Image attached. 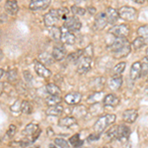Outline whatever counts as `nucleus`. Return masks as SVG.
<instances>
[{
  "instance_id": "obj_1",
  "label": "nucleus",
  "mask_w": 148,
  "mask_h": 148,
  "mask_svg": "<svg viewBox=\"0 0 148 148\" xmlns=\"http://www.w3.org/2000/svg\"><path fill=\"white\" fill-rule=\"evenodd\" d=\"M116 121V114H107L101 116L94 125V130L96 133L103 132L107 127L112 125Z\"/></svg>"
},
{
  "instance_id": "obj_2",
  "label": "nucleus",
  "mask_w": 148,
  "mask_h": 148,
  "mask_svg": "<svg viewBox=\"0 0 148 148\" xmlns=\"http://www.w3.org/2000/svg\"><path fill=\"white\" fill-rule=\"evenodd\" d=\"M118 13H119V16L125 21H132V20H134L137 16L136 9H134L133 7H130V6L121 7V8L119 9Z\"/></svg>"
},
{
  "instance_id": "obj_3",
  "label": "nucleus",
  "mask_w": 148,
  "mask_h": 148,
  "mask_svg": "<svg viewBox=\"0 0 148 148\" xmlns=\"http://www.w3.org/2000/svg\"><path fill=\"white\" fill-rule=\"evenodd\" d=\"M78 62V66H77V72L83 75V74L87 73L88 71L91 69V65H92V58L91 56H81L79 58Z\"/></svg>"
},
{
  "instance_id": "obj_4",
  "label": "nucleus",
  "mask_w": 148,
  "mask_h": 148,
  "mask_svg": "<svg viewBox=\"0 0 148 148\" xmlns=\"http://www.w3.org/2000/svg\"><path fill=\"white\" fill-rule=\"evenodd\" d=\"M130 27L127 25H125V24L114 26L113 28L109 30V33H111L116 38H125L130 35Z\"/></svg>"
},
{
  "instance_id": "obj_5",
  "label": "nucleus",
  "mask_w": 148,
  "mask_h": 148,
  "mask_svg": "<svg viewBox=\"0 0 148 148\" xmlns=\"http://www.w3.org/2000/svg\"><path fill=\"white\" fill-rule=\"evenodd\" d=\"M59 20L58 17V13H57V10L56 9H52L49 12H47L46 15L44 16V22L45 25L47 27H53L54 25H56L57 21Z\"/></svg>"
},
{
  "instance_id": "obj_6",
  "label": "nucleus",
  "mask_w": 148,
  "mask_h": 148,
  "mask_svg": "<svg viewBox=\"0 0 148 148\" xmlns=\"http://www.w3.org/2000/svg\"><path fill=\"white\" fill-rule=\"evenodd\" d=\"M60 40L63 42V44L66 45H73L76 40L75 36L73 35L72 32H70L69 30H67L65 27H61L60 28Z\"/></svg>"
},
{
  "instance_id": "obj_7",
  "label": "nucleus",
  "mask_w": 148,
  "mask_h": 148,
  "mask_svg": "<svg viewBox=\"0 0 148 148\" xmlns=\"http://www.w3.org/2000/svg\"><path fill=\"white\" fill-rule=\"evenodd\" d=\"M82 24L77 18L75 17H70L68 18L66 21H64V25L63 27H65L67 30H69L70 32H78L81 29Z\"/></svg>"
},
{
  "instance_id": "obj_8",
  "label": "nucleus",
  "mask_w": 148,
  "mask_h": 148,
  "mask_svg": "<svg viewBox=\"0 0 148 148\" xmlns=\"http://www.w3.org/2000/svg\"><path fill=\"white\" fill-rule=\"evenodd\" d=\"M49 4H51V0H31L29 7L34 11H39L47 8Z\"/></svg>"
},
{
  "instance_id": "obj_9",
  "label": "nucleus",
  "mask_w": 148,
  "mask_h": 148,
  "mask_svg": "<svg viewBox=\"0 0 148 148\" xmlns=\"http://www.w3.org/2000/svg\"><path fill=\"white\" fill-rule=\"evenodd\" d=\"M35 70L38 75L42 78H49L51 76V71L49 68H47L46 65H44V64H42L40 62H36Z\"/></svg>"
},
{
  "instance_id": "obj_10",
  "label": "nucleus",
  "mask_w": 148,
  "mask_h": 148,
  "mask_svg": "<svg viewBox=\"0 0 148 148\" xmlns=\"http://www.w3.org/2000/svg\"><path fill=\"white\" fill-rule=\"evenodd\" d=\"M81 100H82V95L78 92L68 93V94L64 97V101L67 103L68 105H77V104H79Z\"/></svg>"
},
{
  "instance_id": "obj_11",
  "label": "nucleus",
  "mask_w": 148,
  "mask_h": 148,
  "mask_svg": "<svg viewBox=\"0 0 148 148\" xmlns=\"http://www.w3.org/2000/svg\"><path fill=\"white\" fill-rule=\"evenodd\" d=\"M4 9L8 14L14 16L18 13L19 11V6L18 2L16 0H7L5 5H4Z\"/></svg>"
},
{
  "instance_id": "obj_12",
  "label": "nucleus",
  "mask_w": 148,
  "mask_h": 148,
  "mask_svg": "<svg viewBox=\"0 0 148 148\" xmlns=\"http://www.w3.org/2000/svg\"><path fill=\"white\" fill-rule=\"evenodd\" d=\"M127 44H130V42H128V40H126L125 38H116V40H114L111 44V46L109 47V49L113 52H114V51H119V49H121V47L126 46Z\"/></svg>"
},
{
  "instance_id": "obj_13",
  "label": "nucleus",
  "mask_w": 148,
  "mask_h": 148,
  "mask_svg": "<svg viewBox=\"0 0 148 148\" xmlns=\"http://www.w3.org/2000/svg\"><path fill=\"white\" fill-rule=\"evenodd\" d=\"M23 133L25 135H27V136H33V135L37 136L39 133H40V130L39 128V125L37 123H31L26 125L25 130H23Z\"/></svg>"
},
{
  "instance_id": "obj_14",
  "label": "nucleus",
  "mask_w": 148,
  "mask_h": 148,
  "mask_svg": "<svg viewBox=\"0 0 148 148\" xmlns=\"http://www.w3.org/2000/svg\"><path fill=\"white\" fill-rule=\"evenodd\" d=\"M130 128L128 126H126L125 125H118V128H116V139H126L130 135Z\"/></svg>"
},
{
  "instance_id": "obj_15",
  "label": "nucleus",
  "mask_w": 148,
  "mask_h": 148,
  "mask_svg": "<svg viewBox=\"0 0 148 148\" xmlns=\"http://www.w3.org/2000/svg\"><path fill=\"white\" fill-rule=\"evenodd\" d=\"M138 116V113L136 110H133V109H130V110H126L125 111V113L123 114V121L125 123H132L136 121Z\"/></svg>"
},
{
  "instance_id": "obj_16",
  "label": "nucleus",
  "mask_w": 148,
  "mask_h": 148,
  "mask_svg": "<svg viewBox=\"0 0 148 148\" xmlns=\"http://www.w3.org/2000/svg\"><path fill=\"white\" fill-rule=\"evenodd\" d=\"M108 24V20H107L106 14L105 13H99L95 18V28L97 30H102L107 26Z\"/></svg>"
},
{
  "instance_id": "obj_17",
  "label": "nucleus",
  "mask_w": 148,
  "mask_h": 148,
  "mask_svg": "<svg viewBox=\"0 0 148 148\" xmlns=\"http://www.w3.org/2000/svg\"><path fill=\"white\" fill-rule=\"evenodd\" d=\"M52 57H53L54 60L56 61H60L65 57L66 56V51H65V49L62 47L61 46H56L53 47L52 49Z\"/></svg>"
},
{
  "instance_id": "obj_18",
  "label": "nucleus",
  "mask_w": 148,
  "mask_h": 148,
  "mask_svg": "<svg viewBox=\"0 0 148 148\" xmlns=\"http://www.w3.org/2000/svg\"><path fill=\"white\" fill-rule=\"evenodd\" d=\"M140 74H141V62L140 61H136L130 67L131 80H136L137 78L140 77Z\"/></svg>"
},
{
  "instance_id": "obj_19",
  "label": "nucleus",
  "mask_w": 148,
  "mask_h": 148,
  "mask_svg": "<svg viewBox=\"0 0 148 148\" xmlns=\"http://www.w3.org/2000/svg\"><path fill=\"white\" fill-rule=\"evenodd\" d=\"M71 114H72L73 118H83L87 114V108L83 105H78V106L73 107L71 110Z\"/></svg>"
},
{
  "instance_id": "obj_20",
  "label": "nucleus",
  "mask_w": 148,
  "mask_h": 148,
  "mask_svg": "<svg viewBox=\"0 0 148 148\" xmlns=\"http://www.w3.org/2000/svg\"><path fill=\"white\" fill-rule=\"evenodd\" d=\"M106 17H107V20H108V23L110 24H114L116 22V21L119 20V13L118 11L116 10V9L112 8V7H109V8H107L106 10Z\"/></svg>"
},
{
  "instance_id": "obj_21",
  "label": "nucleus",
  "mask_w": 148,
  "mask_h": 148,
  "mask_svg": "<svg viewBox=\"0 0 148 148\" xmlns=\"http://www.w3.org/2000/svg\"><path fill=\"white\" fill-rule=\"evenodd\" d=\"M104 106L106 107H116L120 103V99L114 94H108L104 98Z\"/></svg>"
},
{
  "instance_id": "obj_22",
  "label": "nucleus",
  "mask_w": 148,
  "mask_h": 148,
  "mask_svg": "<svg viewBox=\"0 0 148 148\" xmlns=\"http://www.w3.org/2000/svg\"><path fill=\"white\" fill-rule=\"evenodd\" d=\"M108 85L111 90L118 91V90L121 87V85H123V79H121V76H114V77H113L109 81Z\"/></svg>"
},
{
  "instance_id": "obj_23",
  "label": "nucleus",
  "mask_w": 148,
  "mask_h": 148,
  "mask_svg": "<svg viewBox=\"0 0 148 148\" xmlns=\"http://www.w3.org/2000/svg\"><path fill=\"white\" fill-rule=\"evenodd\" d=\"M64 109L63 106H61L60 104L59 105H56V106H51L49 107L47 110V116H59L63 113Z\"/></svg>"
},
{
  "instance_id": "obj_24",
  "label": "nucleus",
  "mask_w": 148,
  "mask_h": 148,
  "mask_svg": "<svg viewBox=\"0 0 148 148\" xmlns=\"http://www.w3.org/2000/svg\"><path fill=\"white\" fill-rule=\"evenodd\" d=\"M53 61H56L53 59V57L51 53L49 52H42L39 56V62H40L44 65H51L53 63Z\"/></svg>"
},
{
  "instance_id": "obj_25",
  "label": "nucleus",
  "mask_w": 148,
  "mask_h": 148,
  "mask_svg": "<svg viewBox=\"0 0 148 148\" xmlns=\"http://www.w3.org/2000/svg\"><path fill=\"white\" fill-rule=\"evenodd\" d=\"M46 90L49 95H56V96H60L61 90L56 84L54 83H49L46 86Z\"/></svg>"
},
{
  "instance_id": "obj_26",
  "label": "nucleus",
  "mask_w": 148,
  "mask_h": 148,
  "mask_svg": "<svg viewBox=\"0 0 148 148\" xmlns=\"http://www.w3.org/2000/svg\"><path fill=\"white\" fill-rule=\"evenodd\" d=\"M131 51V47H130V44H127L126 46H125L123 47H121V49H119V51H114V56L116 57H119V58H121V57H125V56H127L128 54H130V52Z\"/></svg>"
},
{
  "instance_id": "obj_27",
  "label": "nucleus",
  "mask_w": 148,
  "mask_h": 148,
  "mask_svg": "<svg viewBox=\"0 0 148 148\" xmlns=\"http://www.w3.org/2000/svg\"><path fill=\"white\" fill-rule=\"evenodd\" d=\"M59 125L64 126V127H70L74 125H76V119L73 116H65L59 121Z\"/></svg>"
},
{
  "instance_id": "obj_28",
  "label": "nucleus",
  "mask_w": 148,
  "mask_h": 148,
  "mask_svg": "<svg viewBox=\"0 0 148 148\" xmlns=\"http://www.w3.org/2000/svg\"><path fill=\"white\" fill-rule=\"evenodd\" d=\"M62 101L60 96H56V95H49L46 99V102L47 106H56V105H59Z\"/></svg>"
},
{
  "instance_id": "obj_29",
  "label": "nucleus",
  "mask_w": 148,
  "mask_h": 148,
  "mask_svg": "<svg viewBox=\"0 0 148 148\" xmlns=\"http://www.w3.org/2000/svg\"><path fill=\"white\" fill-rule=\"evenodd\" d=\"M21 112L25 114H31L33 112V106L29 101H23L21 102Z\"/></svg>"
},
{
  "instance_id": "obj_30",
  "label": "nucleus",
  "mask_w": 148,
  "mask_h": 148,
  "mask_svg": "<svg viewBox=\"0 0 148 148\" xmlns=\"http://www.w3.org/2000/svg\"><path fill=\"white\" fill-rule=\"evenodd\" d=\"M145 45V39L142 37H137L136 39L133 40V42H131L130 47L134 49H141L142 47H144Z\"/></svg>"
},
{
  "instance_id": "obj_31",
  "label": "nucleus",
  "mask_w": 148,
  "mask_h": 148,
  "mask_svg": "<svg viewBox=\"0 0 148 148\" xmlns=\"http://www.w3.org/2000/svg\"><path fill=\"white\" fill-rule=\"evenodd\" d=\"M83 53H84V51H83V49H78V51H74L72 53L69 54L67 56V58L69 61H71V62H77V61L79 60L80 57L83 56Z\"/></svg>"
},
{
  "instance_id": "obj_32",
  "label": "nucleus",
  "mask_w": 148,
  "mask_h": 148,
  "mask_svg": "<svg viewBox=\"0 0 148 148\" xmlns=\"http://www.w3.org/2000/svg\"><path fill=\"white\" fill-rule=\"evenodd\" d=\"M70 12L71 11H69V9H67L66 7H62V8H60V9H58V10H57L59 19H61V20H63V21H66L68 18L71 17Z\"/></svg>"
},
{
  "instance_id": "obj_33",
  "label": "nucleus",
  "mask_w": 148,
  "mask_h": 148,
  "mask_svg": "<svg viewBox=\"0 0 148 148\" xmlns=\"http://www.w3.org/2000/svg\"><path fill=\"white\" fill-rule=\"evenodd\" d=\"M7 80L10 83H15L18 80V70L15 68H12L7 72Z\"/></svg>"
},
{
  "instance_id": "obj_34",
  "label": "nucleus",
  "mask_w": 148,
  "mask_h": 148,
  "mask_svg": "<svg viewBox=\"0 0 148 148\" xmlns=\"http://www.w3.org/2000/svg\"><path fill=\"white\" fill-rule=\"evenodd\" d=\"M49 34L53 40H60V28H56V27H51L49 30Z\"/></svg>"
},
{
  "instance_id": "obj_35",
  "label": "nucleus",
  "mask_w": 148,
  "mask_h": 148,
  "mask_svg": "<svg viewBox=\"0 0 148 148\" xmlns=\"http://www.w3.org/2000/svg\"><path fill=\"white\" fill-rule=\"evenodd\" d=\"M71 13H73L74 15H77V16H83L86 13V9L74 5L71 7Z\"/></svg>"
},
{
  "instance_id": "obj_36",
  "label": "nucleus",
  "mask_w": 148,
  "mask_h": 148,
  "mask_svg": "<svg viewBox=\"0 0 148 148\" xmlns=\"http://www.w3.org/2000/svg\"><path fill=\"white\" fill-rule=\"evenodd\" d=\"M125 66H126V63L125 61H121V62L118 63L114 68V72L116 74V75H120L123 72V70L125 69Z\"/></svg>"
},
{
  "instance_id": "obj_37",
  "label": "nucleus",
  "mask_w": 148,
  "mask_h": 148,
  "mask_svg": "<svg viewBox=\"0 0 148 148\" xmlns=\"http://www.w3.org/2000/svg\"><path fill=\"white\" fill-rule=\"evenodd\" d=\"M79 134H75V135H73L72 137L70 138V143H71V145H73L74 147H79L82 145V141L80 140V138H79Z\"/></svg>"
},
{
  "instance_id": "obj_38",
  "label": "nucleus",
  "mask_w": 148,
  "mask_h": 148,
  "mask_svg": "<svg viewBox=\"0 0 148 148\" xmlns=\"http://www.w3.org/2000/svg\"><path fill=\"white\" fill-rule=\"evenodd\" d=\"M148 73V56H146L141 63V74L140 76H144Z\"/></svg>"
},
{
  "instance_id": "obj_39",
  "label": "nucleus",
  "mask_w": 148,
  "mask_h": 148,
  "mask_svg": "<svg viewBox=\"0 0 148 148\" xmlns=\"http://www.w3.org/2000/svg\"><path fill=\"white\" fill-rule=\"evenodd\" d=\"M137 34L139 35V37L142 38H148V25L141 26V27L138 28L137 30Z\"/></svg>"
},
{
  "instance_id": "obj_40",
  "label": "nucleus",
  "mask_w": 148,
  "mask_h": 148,
  "mask_svg": "<svg viewBox=\"0 0 148 148\" xmlns=\"http://www.w3.org/2000/svg\"><path fill=\"white\" fill-rule=\"evenodd\" d=\"M54 143L58 146L59 148H69L68 142L63 138H56L54 139Z\"/></svg>"
},
{
  "instance_id": "obj_41",
  "label": "nucleus",
  "mask_w": 148,
  "mask_h": 148,
  "mask_svg": "<svg viewBox=\"0 0 148 148\" xmlns=\"http://www.w3.org/2000/svg\"><path fill=\"white\" fill-rule=\"evenodd\" d=\"M15 133H16V125H11L10 126H9V128H8V130H7V136L8 137H13L14 135H15Z\"/></svg>"
},
{
  "instance_id": "obj_42",
  "label": "nucleus",
  "mask_w": 148,
  "mask_h": 148,
  "mask_svg": "<svg viewBox=\"0 0 148 148\" xmlns=\"http://www.w3.org/2000/svg\"><path fill=\"white\" fill-rule=\"evenodd\" d=\"M22 146L23 148H40L39 145H36L33 143V141H25L22 143Z\"/></svg>"
},
{
  "instance_id": "obj_43",
  "label": "nucleus",
  "mask_w": 148,
  "mask_h": 148,
  "mask_svg": "<svg viewBox=\"0 0 148 148\" xmlns=\"http://www.w3.org/2000/svg\"><path fill=\"white\" fill-rule=\"evenodd\" d=\"M24 77L26 78V81H27V82H30V81L33 79L32 76L30 75V72H29V71H25V72H24Z\"/></svg>"
},
{
  "instance_id": "obj_44",
  "label": "nucleus",
  "mask_w": 148,
  "mask_h": 148,
  "mask_svg": "<svg viewBox=\"0 0 148 148\" xmlns=\"http://www.w3.org/2000/svg\"><path fill=\"white\" fill-rule=\"evenodd\" d=\"M87 10L89 11L90 14H95V13H96V11H97L96 8H94V7H88Z\"/></svg>"
},
{
  "instance_id": "obj_45",
  "label": "nucleus",
  "mask_w": 148,
  "mask_h": 148,
  "mask_svg": "<svg viewBox=\"0 0 148 148\" xmlns=\"http://www.w3.org/2000/svg\"><path fill=\"white\" fill-rule=\"evenodd\" d=\"M3 90H4V83L3 82H0V95L2 94Z\"/></svg>"
},
{
  "instance_id": "obj_46",
  "label": "nucleus",
  "mask_w": 148,
  "mask_h": 148,
  "mask_svg": "<svg viewBox=\"0 0 148 148\" xmlns=\"http://www.w3.org/2000/svg\"><path fill=\"white\" fill-rule=\"evenodd\" d=\"M133 2H135V3L137 4H143L145 2V0H132Z\"/></svg>"
},
{
  "instance_id": "obj_47",
  "label": "nucleus",
  "mask_w": 148,
  "mask_h": 148,
  "mask_svg": "<svg viewBox=\"0 0 148 148\" xmlns=\"http://www.w3.org/2000/svg\"><path fill=\"white\" fill-rule=\"evenodd\" d=\"M3 74H4V70H3V69L0 68V78H1L2 76H3Z\"/></svg>"
},
{
  "instance_id": "obj_48",
  "label": "nucleus",
  "mask_w": 148,
  "mask_h": 148,
  "mask_svg": "<svg viewBox=\"0 0 148 148\" xmlns=\"http://www.w3.org/2000/svg\"><path fill=\"white\" fill-rule=\"evenodd\" d=\"M2 57H3V52H2V51L0 49V59H1Z\"/></svg>"
},
{
  "instance_id": "obj_49",
  "label": "nucleus",
  "mask_w": 148,
  "mask_h": 148,
  "mask_svg": "<svg viewBox=\"0 0 148 148\" xmlns=\"http://www.w3.org/2000/svg\"><path fill=\"white\" fill-rule=\"evenodd\" d=\"M49 148H57V147L54 146V145H51V146H49Z\"/></svg>"
},
{
  "instance_id": "obj_50",
  "label": "nucleus",
  "mask_w": 148,
  "mask_h": 148,
  "mask_svg": "<svg viewBox=\"0 0 148 148\" xmlns=\"http://www.w3.org/2000/svg\"><path fill=\"white\" fill-rule=\"evenodd\" d=\"M146 56H148V47H147V49H146Z\"/></svg>"
},
{
  "instance_id": "obj_51",
  "label": "nucleus",
  "mask_w": 148,
  "mask_h": 148,
  "mask_svg": "<svg viewBox=\"0 0 148 148\" xmlns=\"http://www.w3.org/2000/svg\"><path fill=\"white\" fill-rule=\"evenodd\" d=\"M146 90H147V93H148V88H147V89H146Z\"/></svg>"
},
{
  "instance_id": "obj_52",
  "label": "nucleus",
  "mask_w": 148,
  "mask_h": 148,
  "mask_svg": "<svg viewBox=\"0 0 148 148\" xmlns=\"http://www.w3.org/2000/svg\"><path fill=\"white\" fill-rule=\"evenodd\" d=\"M147 82H148V78H147Z\"/></svg>"
},
{
  "instance_id": "obj_53",
  "label": "nucleus",
  "mask_w": 148,
  "mask_h": 148,
  "mask_svg": "<svg viewBox=\"0 0 148 148\" xmlns=\"http://www.w3.org/2000/svg\"><path fill=\"white\" fill-rule=\"evenodd\" d=\"M0 1H1V0H0Z\"/></svg>"
}]
</instances>
